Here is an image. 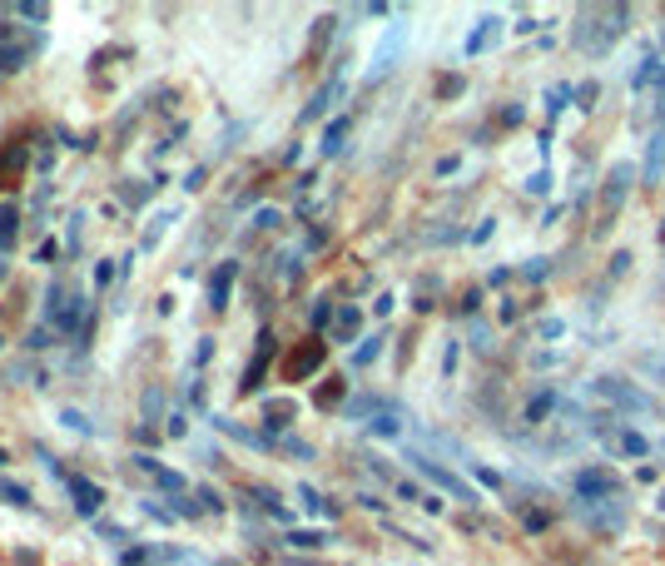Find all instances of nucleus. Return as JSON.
Listing matches in <instances>:
<instances>
[{
	"mask_svg": "<svg viewBox=\"0 0 665 566\" xmlns=\"http://www.w3.org/2000/svg\"><path fill=\"white\" fill-rule=\"evenodd\" d=\"M621 492V482L611 477V472H581L576 477V497L581 502H606V497H616Z\"/></svg>",
	"mask_w": 665,
	"mask_h": 566,
	"instance_id": "nucleus-1",
	"label": "nucleus"
},
{
	"mask_svg": "<svg viewBox=\"0 0 665 566\" xmlns=\"http://www.w3.org/2000/svg\"><path fill=\"white\" fill-rule=\"evenodd\" d=\"M631 164H616L611 174H606V189H601V199H606V209H616V204H626V194H631Z\"/></svg>",
	"mask_w": 665,
	"mask_h": 566,
	"instance_id": "nucleus-2",
	"label": "nucleus"
},
{
	"mask_svg": "<svg viewBox=\"0 0 665 566\" xmlns=\"http://www.w3.org/2000/svg\"><path fill=\"white\" fill-rule=\"evenodd\" d=\"M417 467H422V472H427V477H432L437 487H447V492H457L462 502H477V492H467V487H462V482H457V477H452L447 467H437V462H427V457H417Z\"/></svg>",
	"mask_w": 665,
	"mask_h": 566,
	"instance_id": "nucleus-3",
	"label": "nucleus"
},
{
	"mask_svg": "<svg viewBox=\"0 0 665 566\" xmlns=\"http://www.w3.org/2000/svg\"><path fill=\"white\" fill-rule=\"evenodd\" d=\"M661 164H665V125L656 130V140H651V154H646V184H656V179H661Z\"/></svg>",
	"mask_w": 665,
	"mask_h": 566,
	"instance_id": "nucleus-4",
	"label": "nucleus"
},
{
	"mask_svg": "<svg viewBox=\"0 0 665 566\" xmlns=\"http://www.w3.org/2000/svg\"><path fill=\"white\" fill-rule=\"evenodd\" d=\"M358 323H363V313H358V308H343V313L333 318V338H338V343H348V338L358 333Z\"/></svg>",
	"mask_w": 665,
	"mask_h": 566,
	"instance_id": "nucleus-5",
	"label": "nucleus"
},
{
	"mask_svg": "<svg viewBox=\"0 0 665 566\" xmlns=\"http://www.w3.org/2000/svg\"><path fill=\"white\" fill-rule=\"evenodd\" d=\"M229 283H234V264H224V269H219V279L209 283V303H214V308H224V303H229Z\"/></svg>",
	"mask_w": 665,
	"mask_h": 566,
	"instance_id": "nucleus-6",
	"label": "nucleus"
},
{
	"mask_svg": "<svg viewBox=\"0 0 665 566\" xmlns=\"http://www.w3.org/2000/svg\"><path fill=\"white\" fill-rule=\"evenodd\" d=\"M70 492H75V502H80V512H95V507H100V487H90V482H80V477H70Z\"/></svg>",
	"mask_w": 665,
	"mask_h": 566,
	"instance_id": "nucleus-7",
	"label": "nucleus"
},
{
	"mask_svg": "<svg viewBox=\"0 0 665 566\" xmlns=\"http://www.w3.org/2000/svg\"><path fill=\"white\" fill-rule=\"evenodd\" d=\"M621 452H626V457H646L651 447H646V437H641V432H621Z\"/></svg>",
	"mask_w": 665,
	"mask_h": 566,
	"instance_id": "nucleus-8",
	"label": "nucleus"
},
{
	"mask_svg": "<svg viewBox=\"0 0 665 566\" xmlns=\"http://www.w3.org/2000/svg\"><path fill=\"white\" fill-rule=\"evenodd\" d=\"M546 189H551V174H546V169H541V174H532V179H527V194H546Z\"/></svg>",
	"mask_w": 665,
	"mask_h": 566,
	"instance_id": "nucleus-9",
	"label": "nucleus"
},
{
	"mask_svg": "<svg viewBox=\"0 0 665 566\" xmlns=\"http://www.w3.org/2000/svg\"><path fill=\"white\" fill-rule=\"evenodd\" d=\"M20 60H25V50H0V70H20Z\"/></svg>",
	"mask_w": 665,
	"mask_h": 566,
	"instance_id": "nucleus-10",
	"label": "nucleus"
},
{
	"mask_svg": "<svg viewBox=\"0 0 665 566\" xmlns=\"http://www.w3.org/2000/svg\"><path fill=\"white\" fill-rule=\"evenodd\" d=\"M576 105L591 110V105H596V85H581V90H576Z\"/></svg>",
	"mask_w": 665,
	"mask_h": 566,
	"instance_id": "nucleus-11",
	"label": "nucleus"
},
{
	"mask_svg": "<svg viewBox=\"0 0 665 566\" xmlns=\"http://www.w3.org/2000/svg\"><path fill=\"white\" fill-rule=\"evenodd\" d=\"M546 408H551V393H541V398H532V408H527V418H541V413H546Z\"/></svg>",
	"mask_w": 665,
	"mask_h": 566,
	"instance_id": "nucleus-12",
	"label": "nucleus"
},
{
	"mask_svg": "<svg viewBox=\"0 0 665 566\" xmlns=\"http://www.w3.org/2000/svg\"><path fill=\"white\" fill-rule=\"evenodd\" d=\"M15 15H25V20H45V5H15Z\"/></svg>",
	"mask_w": 665,
	"mask_h": 566,
	"instance_id": "nucleus-13",
	"label": "nucleus"
},
{
	"mask_svg": "<svg viewBox=\"0 0 665 566\" xmlns=\"http://www.w3.org/2000/svg\"><path fill=\"white\" fill-rule=\"evenodd\" d=\"M626 269H631V254H626V249H621V254H616V259H611V274H626Z\"/></svg>",
	"mask_w": 665,
	"mask_h": 566,
	"instance_id": "nucleus-14",
	"label": "nucleus"
},
{
	"mask_svg": "<svg viewBox=\"0 0 665 566\" xmlns=\"http://www.w3.org/2000/svg\"><path fill=\"white\" fill-rule=\"evenodd\" d=\"M293 547H323V537H313V532H298V537H293Z\"/></svg>",
	"mask_w": 665,
	"mask_h": 566,
	"instance_id": "nucleus-15",
	"label": "nucleus"
},
{
	"mask_svg": "<svg viewBox=\"0 0 665 566\" xmlns=\"http://www.w3.org/2000/svg\"><path fill=\"white\" fill-rule=\"evenodd\" d=\"M398 497H407V502H422V492H417L412 482H398Z\"/></svg>",
	"mask_w": 665,
	"mask_h": 566,
	"instance_id": "nucleus-16",
	"label": "nucleus"
},
{
	"mask_svg": "<svg viewBox=\"0 0 665 566\" xmlns=\"http://www.w3.org/2000/svg\"><path fill=\"white\" fill-rule=\"evenodd\" d=\"M527 279H546V259H532V264H527Z\"/></svg>",
	"mask_w": 665,
	"mask_h": 566,
	"instance_id": "nucleus-17",
	"label": "nucleus"
},
{
	"mask_svg": "<svg viewBox=\"0 0 665 566\" xmlns=\"http://www.w3.org/2000/svg\"><path fill=\"white\" fill-rule=\"evenodd\" d=\"M656 234H661V244H665V219H661V229H656Z\"/></svg>",
	"mask_w": 665,
	"mask_h": 566,
	"instance_id": "nucleus-18",
	"label": "nucleus"
},
{
	"mask_svg": "<svg viewBox=\"0 0 665 566\" xmlns=\"http://www.w3.org/2000/svg\"><path fill=\"white\" fill-rule=\"evenodd\" d=\"M656 507H661V512H665V492H661V502H656Z\"/></svg>",
	"mask_w": 665,
	"mask_h": 566,
	"instance_id": "nucleus-19",
	"label": "nucleus"
},
{
	"mask_svg": "<svg viewBox=\"0 0 665 566\" xmlns=\"http://www.w3.org/2000/svg\"><path fill=\"white\" fill-rule=\"evenodd\" d=\"M0 279H5V269H0Z\"/></svg>",
	"mask_w": 665,
	"mask_h": 566,
	"instance_id": "nucleus-20",
	"label": "nucleus"
}]
</instances>
